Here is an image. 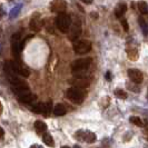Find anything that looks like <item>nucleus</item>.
I'll return each instance as SVG.
<instances>
[{
    "mask_svg": "<svg viewBox=\"0 0 148 148\" xmlns=\"http://www.w3.org/2000/svg\"><path fill=\"white\" fill-rule=\"evenodd\" d=\"M91 65V58H82L75 60L71 64V71L75 76L86 75L88 68Z\"/></svg>",
    "mask_w": 148,
    "mask_h": 148,
    "instance_id": "obj_1",
    "label": "nucleus"
},
{
    "mask_svg": "<svg viewBox=\"0 0 148 148\" xmlns=\"http://www.w3.org/2000/svg\"><path fill=\"white\" fill-rule=\"evenodd\" d=\"M71 26V19L70 17L67 15L66 12L64 14H58L57 18H56V27L64 34H66L70 29Z\"/></svg>",
    "mask_w": 148,
    "mask_h": 148,
    "instance_id": "obj_2",
    "label": "nucleus"
},
{
    "mask_svg": "<svg viewBox=\"0 0 148 148\" xmlns=\"http://www.w3.org/2000/svg\"><path fill=\"white\" fill-rule=\"evenodd\" d=\"M67 98L73 101L74 104H82L85 99V92L82 89L76 88V87H71L67 90Z\"/></svg>",
    "mask_w": 148,
    "mask_h": 148,
    "instance_id": "obj_3",
    "label": "nucleus"
},
{
    "mask_svg": "<svg viewBox=\"0 0 148 148\" xmlns=\"http://www.w3.org/2000/svg\"><path fill=\"white\" fill-rule=\"evenodd\" d=\"M91 50V42L89 40L82 39L77 40L74 44V51L78 55H85Z\"/></svg>",
    "mask_w": 148,
    "mask_h": 148,
    "instance_id": "obj_4",
    "label": "nucleus"
},
{
    "mask_svg": "<svg viewBox=\"0 0 148 148\" xmlns=\"http://www.w3.org/2000/svg\"><path fill=\"white\" fill-rule=\"evenodd\" d=\"M75 137L78 140L85 141V143H88V144H92L97 139L96 134L90 132V130H78L75 135Z\"/></svg>",
    "mask_w": 148,
    "mask_h": 148,
    "instance_id": "obj_5",
    "label": "nucleus"
},
{
    "mask_svg": "<svg viewBox=\"0 0 148 148\" xmlns=\"http://www.w3.org/2000/svg\"><path fill=\"white\" fill-rule=\"evenodd\" d=\"M82 21L77 18L70 26V29H69V39L71 41H76V39H78V37L82 35Z\"/></svg>",
    "mask_w": 148,
    "mask_h": 148,
    "instance_id": "obj_6",
    "label": "nucleus"
},
{
    "mask_svg": "<svg viewBox=\"0 0 148 148\" xmlns=\"http://www.w3.org/2000/svg\"><path fill=\"white\" fill-rule=\"evenodd\" d=\"M70 84L74 85L76 88L82 89L87 87L90 84V77L86 76V75H82V76H76L73 80H70Z\"/></svg>",
    "mask_w": 148,
    "mask_h": 148,
    "instance_id": "obj_7",
    "label": "nucleus"
},
{
    "mask_svg": "<svg viewBox=\"0 0 148 148\" xmlns=\"http://www.w3.org/2000/svg\"><path fill=\"white\" fill-rule=\"evenodd\" d=\"M12 66H14V69H15L17 75H21L22 77H29L30 75L29 68L26 67L23 64H21V61H19V60L12 61Z\"/></svg>",
    "mask_w": 148,
    "mask_h": 148,
    "instance_id": "obj_8",
    "label": "nucleus"
},
{
    "mask_svg": "<svg viewBox=\"0 0 148 148\" xmlns=\"http://www.w3.org/2000/svg\"><path fill=\"white\" fill-rule=\"evenodd\" d=\"M128 77H129V79L132 80V82L134 84H136V85H138V84H140L143 82V79H144V76H143V73H141L140 70H138V69H135V68H130V69H128Z\"/></svg>",
    "mask_w": 148,
    "mask_h": 148,
    "instance_id": "obj_9",
    "label": "nucleus"
},
{
    "mask_svg": "<svg viewBox=\"0 0 148 148\" xmlns=\"http://www.w3.org/2000/svg\"><path fill=\"white\" fill-rule=\"evenodd\" d=\"M30 29L32 30V31H35V32H38V31H40V29L42 28V26H44V22L41 20V18H40V16L37 15V16H34L32 17V19L30 20Z\"/></svg>",
    "mask_w": 148,
    "mask_h": 148,
    "instance_id": "obj_10",
    "label": "nucleus"
},
{
    "mask_svg": "<svg viewBox=\"0 0 148 148\" xmlns=\"http://www.w3.org/2000/svg\"><path fill=\"white\" fill-rule=\"evenodd\" d=\"M66 2L65 1H52L51 2V10L53 12L58 14H64L66 10Z\"/></svg>",
    "mask_w": 148,
    "mask_h": 148,
    "instance_id": "obj_11",
    "label": "nucleus"
},
{
    "mask_svg": "<svg viewBox=\"0 0 148 148\" xmlns=\"http://www.w3.org/2000/svg\"><path fill=\"white\" fill-rule=\"evenodd\" d=\"M127 11V5L125 2H120L118 3L116 8H115V15L117 18H120V17H123V16L125 15V12Z\"/></svg>",
    "mask_w": 148,
    "mask_h": 148,
    "instance_id": "obj_12",
    "label": "nucleus"
},
{
    "mask_svg": "<svg viewBox=\"0 0 148 148\" xmlns=\"http://www.w3.org/2000/svg\"><path fill=\"white\" fill-rule=\"evenodd\" d=\"M53 115L55 116H64L65 114H66V107L64 106L62 104H57L55 107H53Z\"/></svg>",
    "mask_w": 148,
    "mask_h": 148,
    "instance_id": "obj_13",
    "label": "nucleus"
},
{
    "mask_svg": "<svg viewBox=\"0 0 148 148\" xmlns=\"http://www.w3.org/2000/svg\"><path fill=\"white\" fill-rule=\"evenodd\" d=\"M35 129L38 134H44L47 130V125L41 120H37L35 121Z\"/></svg>",
    "mask_w": 148,
    "mask_h": 148,
    "instance_id": "obj_14",
    "label": "nucleus"
},
{
    "mask_svg": "<svg viewBox=\"0 0 148 148\" xmlns=\"http://www.w3.org/2000/svg\"><path fill=\"white\" fill-rule=\"evenodd\" d=\"M36 99V97L34 96V95H31V94H28V95H26V96H21V97H18V100L19 101H21L23 104H31L34 100Z\"/></svg>",
    "mask_w": 148,
    "mask_h": 148,
    "instance_id": "obj_15",
    "label": "nucleus"
},
{
    "mask_svg": "<svg viewBox=\"0 0 148 148\" xmlns=\"http://www.w3.org/2000/svg\"><path fill=\"white\" fill-rule=\"evenodd\" d=\"M139 23H140L141 30H143L144 35L147 36L148 35V19L145 18V17H140V18H139Z\"/></svg>",
    "mask_w": 148,
    "mask_h": 148,
    "instance_id": "obj_16",
    "label": "nucleus"
},
{
    "mask_svg": "<svg viewBox=\"0 0 148 148\" xmlns=\"http://www.w3.org/2000/svg\"><path fill=\"white\" fill-rule=\"evenodd\" d=\"M42 139H44V143L47 146H49V147H53V146H55L53 139H52L51 135L49 133H45L44 136H42Z\"/></svg>",
    "mask_w": 148,
    "mask_h": 148,
    "instance_id": "obj_17",
    "label": "nucleus"
},
{
    "mask_svg": "<svg viewBox=\"0 0 148 148\" xmlns=\"http://www.w3.org/2000/svg\"><path fill=\"white\" fill-rule=\"evenodd\" d=\"M31 110L34 111V112H37V114H45V104L38 103V104L34 105V107L31 108Z\"/></svg>",
    "mask_w": 148,
    "mask_h": 148,
    "instance_id": "obj_18",
    "label": "nucleus"
},
{
    "mask_svg": "<svg viewBox=\"0 0 148 148\" xmlns=\"http://www.w3.org/2000/svg\"><path fill=\"white\" fill-rule=\"evenodd\" d=\"M138 10L140 11L143 15L147 14V12H148V5H147V2H145V1H139V2H138Z\"/></svg>",
    "mask_w": 148,
    "mask_h": 148,
    "instance_id": "obj_19",
    "label": "nucleus"
},
{
    "mask_svg": "<svg viewBox=\"0 0 148 148\" xmlns=\"http://www.w3.org/2000/svg\"><path fill=\"white\" fill-rule=\"evenodd\" d=\"M126 86H127V88L129 89L130 91H133V92H139V91H140V88L138 87V85H136V84H134V82H127Z\"/></svg>",
    "mask_w": 148,
    "mask_h": 148,
    "instance_id": "obj_20",
    "label": "nucleus"
},
{
    "mask_svg": "<svg viewBox=\"0 0 148 148\" xmlns=\"http://www.w3.org/2000/svg\"><path fill=\"white\" fill-rule=\"evenodd\" d=\"M115 96L119 98V99H126L127 97V94L124 91V90H121V89H116L115 90Z\"/></svg>",
    "mask_w": 148,
    "mask_h": 148,
    "instance_id": "obj_21",
    "label": "nucleus"
},
{
    "mask_svg": "<svg viewBox=\"0 0 148 148\" xmlns=\"http://www.w3.org/2000/svg\"><path fill=\"white\" fill-rule=\"evenodd\" d=\"M130 123H133L134 125H136V126L138 127H143V120H141L139 117H136V116H133V117H130Z\"/></svg>",
    "mask_w": 148,
    "mask_h": 148,
    "instance_id": "obj_22",
    "label": "nucleus"
},
{
    "mask_svg": "<svg viewBox=\"0 0 148 148\" xmlns=\"http://www.w3.org/2000/svg\"><path fill=\"white\" fill-rule=\"evenodd\" d=\"M50 111H51V103L49 101V103L45 104V116H48L50 114Z\"/></svg>",
    "mask_w": 148,
    "mask_h": 148,
    "instance_id": "obj_23",
    "label": "nucleus"
},
{
    "mask_svg": "<svg viewBox=\"0 0 148 148\" xmlns=\"http://www.w3.org/2000/svg\"><path fill=\"white\" fill-rule=\"evenodd\" d=\"M121 25H123V28H124V30L125 31H128V22H127V20H125V19H123L121 20Z\"/></svg>",
    "mask_w": 148,
    "mask_h": 148,
    "instance_id": "obj_24",
    "label": "nucleus"
},
{
    "mask_svg": "<svg viewBox=\"0 0 148 148\" xmlns=\"http://www.w3.org/2000/svg\"><path fill=\"white\" fill-rule=\"evenodd\" d=\"M111 77H112V76H111V73H110V71H107V74H106V79H107L108 82H110V80H111Z\"/></svg>",
    "mask_w": 148,
    "mask_h": 148,
    "instance_id": "obj_25",
    "label": "nucleus"
},
{
    "mask_svg": "<svg viewBox=\"0 0 148 148\" xmlns=\"http://www.w3.org/2000/svg\"><path fill=\"white\" fill-rule=\"evenodd\" d=\"M3 136H5V130L0 127V139H1V138H3Z\"/></svg>",
    "mask_w": 148,
    "mask_h": 148,
    "instance_id": "obj_26",
    "label": "nucleus"
},
{
    "mask_svg": "<svg viewBox=\"0 0 148 148\" xmlns=\"http://www.w3.org/2000/svg\"><path fill=\"white\" fill-rule=\"evenodd\" d=\"M90 16H91V18H95V19L98 18V14H97V12H91Z\"/></svg>",
    "mask_w": 148,
    "mask_h": 148,
    "instance_id": "obj_27",
    "label": "nucleus"
},
{
    "mask_svg": "<svg viewBox=\"0 0 148 148\" xmlns=\"http://www.w3.org/2000/svg\"><path fill=\"white\" fill-rule=\"evenodd\" d=\"M2 16H3V11H2V8L0 7V19L2 18Z\"/></svg>",
    "mask_w": 148,
    "mask_h": 148,
    "instance_id": "obj_28",
    "label": "nucleus"
},
{
    "mask_svg": "<svg viewBox=\"0 0 148 148\" xmlns=\"http://www.w3.org/2000/svg\"><path fill=\"white\" fill-rule=\"evenodd\" d=\"M31 148H41V147L38 146V145H34V146H31Z\"/></svg>",
    "mask_w": 148,
    "mask_h": 148,
    "instance_id": "obj_29",
    "label": "nucleus"
},
{
    "mask_svg": "<svg viewBox=\"0 0 148 148\" xmlns=\"http://www.w3.org/2000/svg\"><path fill=\"white\" fill-rule=\"evenodd\" d=\"M84 2L87 3V5H90V3H91V1H84Z\"/></svg>",
    "mask_w": 148,
    "mask_h": 148,
    "instance_id": "obj_30",
    "label": "nucleus"
},
{
    "mask_svg": "<svg viewBox=\"0 0 148 148\" xmlns=\"http://www.w3.org/2000/svg\"><path fill=\"white\" fill-rule=\"evenodd\" d=\"M0 111H2V105H1V103H0Z\"/></svg>",
    "mask_w": 148,
    "mask_h": 148,
    "instance_id": "obj_31",
    "label": "nucleus"
},
{
    "mask_svg": "<svg viewBox=\"0 0 148 148\" xmlns=\"http://www.w3.org/2000/svg\"><path fill=\"white\" fill-rule=\"evenodd\" d=\"M61 148H70V147H68V146H62Z\"/></svg>",
    "mask_w": 148,
    "mask_h": 148,
    "instance_id": "obj_32",
    "label": "nucleus"
},
{
    "mask_svg": "<svg viewBox=\"0 0 148 148\" xmlns=\"http://www.w3.org/2000/svg\"><path fill=\"white\" fill-rule=\"evenodd\" d=\"M75 148H79V147H78V146H75Z\"/></svg>",
    "mask_w": 148,
    "mask_h": 148,
    "instance_id": "obj_33",
    "label": "nucleus"
},
{
    "mask_svg": "<svg viewBox=\"0 0 148 148\" xmlns=\"http://www.w3.org/2000/svg\"><path fill=\"white\" fill-rule=\"evenodd\" d=\"M41 148H42V147H41Z\"/></svg>",
    "mask_w": 148,
    "mask_h": 148,
    "instance_id": "obj_34",
    "label": "nucleus"
}]
</instances>
